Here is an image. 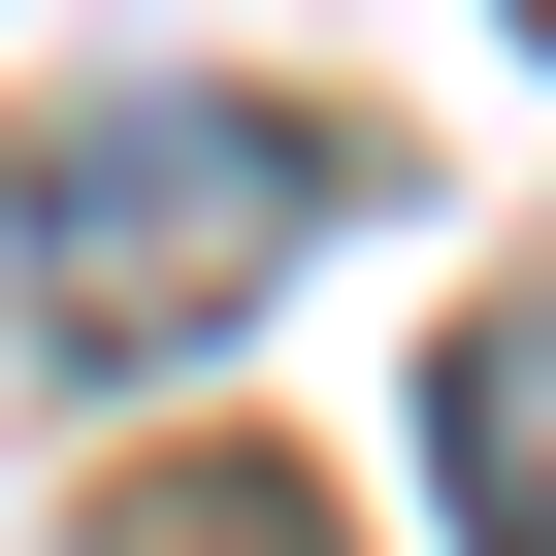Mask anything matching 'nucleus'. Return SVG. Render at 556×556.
<instances>
[{
    "mask_svg": "<svg viewBox=\"0 0 556 556\" xmlns=\"http://www.w3.org/2000/svg\"><path fill=\"white\" fill-rule=\"evenodd\" d=\"M164 556H328V523H295V491H262V458H229V491H197V523H164Z\"/></svg>",
    "mask_w": 556,
    "mask_h": 556,
    "instance_id": "7ed1b4c3",
    "label": "nucleus"
},
{
    "mask_svg": "<svg viewBox=\"0 0 556 556\" xmlns=\"http://www.w3.org/2000/svg\"><path fill=\"white\" fill-rule=\"evenodd\" d=\"M426 458H458V556H556V295L426 361Z\"/></svg>",
    "mask_w": 556,
    "mask_h": 556,
    "instance_id": "f03ea898",
    "label": "nucleus"
},
{
    "mask_svg": "<svg viewBox=\"0 0 556 556\" xmlns=\"http://www.w3.org/2000/svg\"><path fill=\"white\" fill-rule=\"evenodd\" d=\"M295 229H328V131H262V99L66 131V164H34V361H197Z\"/></svg>",
    "mask_w": 556,
    "mask_h": 556,
    "instance_id": "f257e3e1",
    "label": "nucleus"
}]
</instances>
